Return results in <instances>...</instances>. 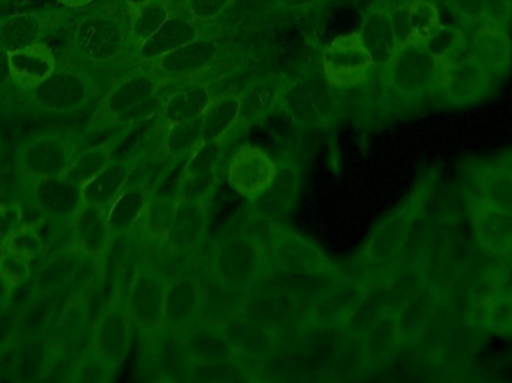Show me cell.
Here are the masks:
<instances>
[{
  "label": "cell",
  "mask_w": 512,
  "mask_h": 383,
  "mask_svg": "<svg viewBox=\"0 0 512 383\" xmlns=\"http://www.w3.org/2000/svg\"><path fill=\"white\" fill-rule=\"evenodd\" d=\"M129 44V17L116 5L86 12L71 30L72 53L92 65L116 62Z\"/></svg>",
  "instance_id": "6da1fadb"
},
{
  "label": "cell",
  "mask_w": 512,
  "mask_h": 383,
  "mask_svg": "<svg viewBox=\"0 0 512 383\" xmlns=\"http://www.w3.org/2000/svg\"><path fill=\"white\" fill-rule=\"evenodd\" d=\"M165 78L155 72H132L114 84L101 104L102 114L120 125H138L161 113L159 92Z\"/></svg>",
  "instance_id": "7a4b0ae2"
},
{
  "label": "cell",
  "mask_w": 512,
  "mask_h": 383,
  "mask_svg": "<svg viewBox=\"0 0 512 383\" xmlns=\"http://www.w3.org/2000/svg\"><path fill=\"white\" fill-rule=\"evenodd\" d=\"M385 83L402 98H421L438 92L441 62L423 44L409 42L396 48L384 66Z\"/></svg>",
  "instance_id": "3957f363"
},
{
  "label": "cell",
  "mask_w": 512,
  "mask_h": 383,
  "mask_svg": "<svg viewBox=\"0 0 512 383\" xmlns=\"http://www.w3.org/2000/svg\"><path fill=\"white\" fill-rule=\"evenodd\" d=\"M495 80L492 72L465 50L441 63L438 93L450 107H468L490 95Z\"/></svg>",
  "instance_id": "277c9868"
},
{
  "label": "cell",
  "mask_w": 512,
  "mask_h": 383,
  "mask_svg": "<svg viewBox=\"0 0 512 383\" xmlns=\"http://www.w3.org/2000/svg\"><path fill=\"white\" fill-rule=\"evenodd\" d=\"M321 62L325 80L340 89L360 86L375 68L358 32L337 36L322 51Z\"/></svg>",
  "instance_id": "5b68a950"
},
{
  "label": "cell",
  "mask_w": 512,
  "mask_h": 383,
  "mask_svg": "<svg viewBox=\"0 0 512 383\" xmlns=\"http://www.w3.org/2000/svg\"><path fill=\"white\" fill-rule=\"evenodd\" d=\"M92 95L90 78L77 66L63 65L30 92V101L48 113H75L89 104Z\"/></svg>",
  "instance_id": "8992f818"
},
{
  "label": "cell",
  "mask_w": 512,
  "mask_h": 383,
  "mask_svg": "<svg viewBox=\"0 0 512 383\" xmlns=\"http://www.w3.org/2000/svg\"><path fill=\"white\" fill-rule=\"evenodd\" d=\"M132 340V318L120 298H111L99 313L93 328V352L117 369L128 357Z\"/></svg>",
  "instance_id": "52a82bcc"
},
{
  "label": "cell",
  "mask_w": 512,
  "mask_h": 383,
  "mask_svg": "<svg viewBox=\"0 0 512 383\" xmlns=\"http://www.w3.org/2000/svg\"><path fill=\"white\" fill-rule=\"evenodd\" d=\"M283 108L292 120L304 126H321L334 111L333 92L322 78H304L289 84L282 92Z\"/></svg>",
  "instance_id": "ba28073f"
},
{
  "label": "cell",
  "mask_w": 512,
  "mask_h": 383,
  "mask_svg": "<svg viewBox=\"0 0 512 383\" xmlns=\"http://www.w3.org/2000/svg\"><path fill=\"white\" fill-rule=\"evenodd\" d=\"M165 295L167 283L158 271L149 267L135 271L129 285L126 306L132 321L146 333H153L164 325Z\"/></svg>",
  "instance_id": "9c48e42d"
},
{
  "label": "cell",
  "mask_w": 512,
  "mask_h": 383,
  "mask_svg": "<svg viewBox=\"0 0 512 383\" xmlns=\"http://www.w3.org/2000/svg\"><path fill=\"white\" fill-rule=\"evenodd\" d=\"M74 159L71 144L56 134H39L30 138L18 150V168L32 180L62 176Z\"/></svg>",
  "instance_id": "30bf717a"
},
{
  "label": "cell",
  "mask_w": 512,
  "mask_h": 383,
  "mask_svg": "<svg viewBox=\"0 0 512 383\" xmlns=\"http://www.w3.org/2000/svg\"><path fill=\"white\" fill-rule=\"evenodd\" d=\"M276 176V164L264 150L252 144L240 147L228 165V183L248 199L258 198L268 191Z\"/></svg>",
  "instance_id": "8fae6325"
},
{
  "label": "cell",
  "mask_w": 512,
  "mask_h": 383,
  "mask_svg": "<svg viewBox=\"0 0 512 383\" xmlns=\"http://www.w3.org/2000/svg\"><path fill=\"white\" fill-rule=\"evenodd\" d=\"M471 222L475 240L490 255L512 256V210L474 198Z\"/></svg>",
  "instance_id": "7c38bea8"
},
{
  "label": "cell",
  "mask_w": 512,
  "mask_h": 383,
  "mask_svg": "<svg viewBox=\"0 0 512 383\" xmlns=\"http://www.w3.org/2000/svg\"><path fill=\"white\" fill-rule=\"evenodd\" d=\"M262 252L258 241L234 237L225 241L216 253V273L233 288H245L258 274Z\"/></svg>",
  "instance_id": "4fadbf2b"
},
{
  "label": "cell",
  "mask_w": 512,
  "mask_h": 383,
  "mask_svg": "<svg viewBox=\"0 0 512 383\" xmlns=\"http://www.w3.org/2000/svg\"><path fill=\"white\" fill-rule=\"evenodd\" d=\"M466 48L471 56L483 63L493 77L507 74L512 62V42L510 30L498 24L483 21L469 30Z\"/></svg>",
  "instance_id": "5bb4252c"
},
{
  "label": "cell",
  "mask_w": 512,
  "mask_h": 383,
  "mask_svg": "<svg viewBox=\"0 0 512 383\" xmlns=\"http://www.w3.org/2000/svg\"><path fill=\"white\" fill-rule=\"evenodd\" d=\"M221 54V45L212 36L200 35L153 63L159 72L170 77H198L209 71Z\"/></svg>",
  "instance_id": "9a60e30c"
},
{
  "label": "cell",
  "mask_w": 512,
  "mask_h": 383,
  "mask_svg": "<svg viewBox=\"0 0 512 383\" xmlns=\"http://www.w3.org/2000/svg\"><path fill=\"white\" fill-rule=\"evenodd\" d=\"M63 17L65 14L59 9L8 15L0 20V42L8 53L29 47L47 38L62 23Z\"/></svg>",
  "instance_id": "2e32d148"
},
{
  "label": "cell",
  "mask_w": 512,
  "mask_h": 383,
  "mask_svg": "<svg viewBox=\"0 0 512 383\" xmlns=\"http://www.w3.org/2000/svg\"><path fill=\"white\" fill-rule=\"evenodd\" d=\"M72 246L87 258H99L110 247L113 231L107 210L99 205L83 202L72 216Z\"/></svg>",
  "instance_id": "e0dca14e"
},
{
  "label": "cell",
  "mask_w": 512,
  "mask_h": 383,
  "mask_svg": "<svg viewBox=\"0 0 512 383\" xmlns=\"http://www.w3.org/2000/svg\"><path fill=\"white\" fill-rule=\"evenodd\" d=\"M8 63L12 83L27 92L41 86L59 66L56 54L44 41L9 51Z\"/></svg>",
  "instance_id": "ac0fdd59"
},
{
  "label": "cell",
  "mask_w": 512,
  "mask_h": 383,
  "mask_svg": "<svg viewBox=\"0 0 512 383\" xmlns=\"http://www.w3.org/2000/svg\"><path fill=\"white\" fill-rule=\"evenodd\" d=\"M32 198L42 213L56 219H72L84 202L81 185L62 176L33 180Z\"/></svg>",
  "instance_id": "d6986e66"
},
{
  "label": "cell",
  "mask_w": 512,
  "mask_h": 383,
  "mask_svg": "<svg viewBox=\"0 0 512 383\" xmlns=\"http://www.w3.org/2000/svg\"><path fill=\"white\" fill-rule=\"evenodd\" d=\"M221 153V141H213V143H204L186 159L185 179H183L180 198L207 202V198L215 188L216 168H218Z\"/></svg>",
  "instance_id": "ffe728a7"
},
{
  "label": "cell",
  "mask_w": 512,
  "mask_h": 383,
  "mask_svg": "<svg viewBox=\"0 0 512 383\" xmlns=\"http://www.w3.org/2000/svg\"><path fill=\"white\" fill-rule=\"evenodd\" d=\"M201 35L197 20L186 12L185 14H171V17L162 24L161 29L150 36L143 44L138 45L137 53L143 62L153 65L156 60L165 54L177 50L188 44L192 39Z\"/></svg>",
  "instance_id": "44dd1931"
},
{
  "label": "cell",
  "mask_w": 512,
  "mask_h": 383,
  "mask_svg": "<svg viewBox=\"0 0 512 383\" xmlns=\"http://www.w3.org/2000/svg\"><path fill=\"white\" fill-rule=\"evenodd\" d=\"M180 331H182L189 358L194 363H222L233 358L234 348L228 342L222 328L195 319L192 324Z\"/></svg>",
  "instance_id": "7402d4cb"
},
{
  "label": "cell",
  "mask_w": 512,
  "mask_h": 383,
  "mask_svg": "<svg viewBox=\"0 0 512 383\" xmlns=\"http://www.w3.org/2000/svg\"><path fill=\"white\" fill-rule=\"evenodd\" d=\"M203 301L200 283L195 277L180 276L167 285L164 325L183 330L197 319Z\"/></svg>",
  "instance_id": "603a6c76"
},
{
  "label": "cell",
  "mask_w": 512,
  "mask_h": 383,
  "mask_svg": "<svg viewBox=\"0 0 512 383\" xmlns=\"http://www.w3.org/2000/svg\"><path fill=\"white\" fill-rule=\"evenodd\" d=\"M138 158L140 155L113 159L101 173L96 174L93 179L81 186L84 202L107 208L128 185Z\"/></svg>",
  "instance_id": "cb8c5ba5"
},
{
  "label": "cell",
  "mask_w": 512,
  "mask_h": 383,
  "mask_svg": "<svg viewBox=\"0 0 512 383\" xmlns=\"http://www.w3.org/2000/svg\"><path fill=\"white\" fill-rule=\"evenodd\" d=\"M441 300V286L424 283L397 312L402 339H411L423 333L438 313Z\"/></svg>",
  "instance_id": "d4e9b609"
},
{
  "label": "cell",
  "mask_w": 512,
  "mask_h": 383,
  "mask_svg": "<svg viewBox=\"0 0 512 383\" xmlns=\"http://www.w3.org/2000/svg\"><path fill=\"white\" fill-rule=\"evenodd\" d=\"M212 93L209 86L201 81L192 80L188 84L171 93L164 101L161 110V119L164 125L173 126L186 120L201 116L212 102Z\"/></svg>",
  "instance_id": "484cf974"
},
{
  "label": "cell",
  "mask_w": 512,
  "mask_h": 383,
  "mask_svg": "<svg viewBox=\"0 0 512 383\" xmlns=\"http://www.w3.org/2000/svg\"><path fill=\"white\" fill-rule=\"evenodd\" d=\"M358 33L364 47L372 56L375 66L384 68L397 48L390 9L376 8L370 11L364 18Z\"/></svg>",
  "instance_id": "4316f807"
},
{
  "label": "cell",
  "mask_w": 512,
  "mask_h": 383,
  "mask_svg": "<svg viewBox=\"0 0 512 383\" xmlns=\"http://www.w3.org/2000/svg\"><path fill=\"white\" fill-rule=\"evenodd\" d=\"M150 193L152 191L141 183H128L116 199L105 208L113 234H128L137 225L138 220L143 219Z\"/></svg>",
  "instance_id": "83f0119b"
},
{
  "label": "cell",
  "mask_w": 512,
  "mask_h": 383,
  "mask_svg": "<svg viewBox=\"0 0 512 383\" xmlns=\"http://www.w3.org/2000/svg\"><path fill=\"white\" fill-rule=\"evenodd\" d=\"M471 324H478L493 336H512V292L495 289L468 310Z\"/></svg>",
  "instance_id": "f1b7e54d"
},
{
  "label": "cell",
  "mask_w": 512,
  "mask_h": 383,
  "mask_svg": "<svg viewBox=\"0 0 512 383\" xmlns=\"http://www.w3.org/2000/svg\"><path fill=\"white\" fill-rule=\"evenodd\" d=\"M207 226V202L180 198L176 219L165 241L173 249L194 246L203 237Z\"/></svg>",
  "instance_id": "f546056e"
},
{
  "label": "cell",
  "mask_w": 512,
  "mask_h": 383,
  "mask_svg": "<svg viewBox=\"0 0 512 383\" xmlns=\"http://www.w3.org/2000/svg\"><path fill=\"white\" fill-rule=\"evenodd\" d=\"M242 96L224 95L212 99L203 113V141H221L240 119Z\"/></svg>",
  "instance_id": "4dcf8cb0"
},
{
  "label": "cell",
  "mask_w": 512,
  "mask_h": 383,
  "mask_svg": "<svg viewBox=\"0 0 512 383\" xmlns=\"http://www.w3.org/2000/svg\"><path fill=\"white\" fill-rule=\"evenodd\" d=\"M225 337L234 351L249 355H261L273 348V337L265 325L246 318H236L222 327Z\"/></svg>",
  "instance_id": "1f68e13d"
},
{
  "label": "cell",
  "mask_w": 512,
  "mask_h": 383,
  "mask_svg": "<svg viewBox=\"0 0 512 383\" xmlns=\"http://www.w3.org/2000/svg\"><path fill=\"white\" fill-rule=\"evenodd\" d=\"M171 5L168 0H149L141 5L128 8L129 41L141 45L155 35L162 24L171 17Z\"/></svg>",
  "instance_id": "d6a6232c"
},
{
  "label": "cell",
  "mask_w": 512,
  "mask_h": 383,
  "mask_svg": "<svg viewBox=\"0 0 512 383\" xmlns=\"http://www.w3.org/2000/svg\"><path fill=\"white\" fill-rule=\"evenodd\" d=\"M474 198L512 210V176L495 165H484L474 174Z\"/></svg>",
  "instance_id": "836d02e7"
},
{
  "label": "cell",
  "mask_w": 512,
  "mask_h": 383,
  "mask_svg": "<svg viewBox=\"0 0 512 383\" xmlns=\"http://www.w3.org/2000/svg\"><path fill=\"white\" fill-rule=\"evenodd\" d=\"M156 334L155 360L158 361L159 367L167 373L186 372L191 363L188 351H186L185 342H183L182 331L174 330V328L162 325L158 328Z\"/></svg>",
  "instance_id": "e575fe53"
},
{
  "label": "cell",
  "mask_w": 512,
  "mask_h": 383,
  "mask_svg": "<svg viewBox=\"0 0 512 383\" xmlns=\"http://www.w3.org/2000/svg\"><path fill=\"white\" fill-rule=\"evenodd\" d=\"M203 114L195 119L168 126L161 147L174 159H186L203 146Z\"/></svg>",
  "instance_id": "d590c367"
},
{
  "label": "cell",
  "mask_w": 512,
  "mask_h": 383,
  "mask_svg": "<svg viewBox=\"0 0 512 383\" xmlns=\"http://www.w3.org/2000/svg\"><path fill=\"white\" fill-rule=\"evenodd\" d=\"M114 144L104 143L89 147L74 156L71 164L63 171L62 177L83 186L90 179L101 173L111 161H113Z\"/></svg>",
  "instance_id": "8d00e7d4"
},
{
  "label": "cell",
  "mask_w": 512,
  "mask_h": 383,
  "mask_svg": "<svg viewBox=\"0 0 512 383\" xmlns=\"http://www.w3.org/2000/svg\"><path fill=\"white\" fill-rule=\"evenodd\" d=\"M179 199L165 193L152 191L143 214L144 229L155 240H165L173 228Z\"/></svg>",
  "instance_id": "74e56055"
},
{
  "label": "cell",
  "mask_w": 512,
  "mask_h": 383,
  "mask_svg": "<svg viewBox=\"0 0 512 383\" xmlns=\"http://www.w3.org/2000/svg\"><path fill=\"white\" fill-rule=\"evenodd\" d=\"M402 339L397 313L385 312L366 333V351L370 360H381L396 349Z\"/></svg>",
  "instance_id": "f35d334b"
},
{
  "label": "cell",
  "mask_w": 512,
  "mask_h": 383,
  "mask_svg": "<svg viewBox=\"0 0 512 383\" xmlns=\"http://www.w3.org/2000/svg\"><path fill=\"white\" fill-rule=\"evenodd\" d=\"M465 30L462 27L439 23L423 41L424 48L435 57L438 62H447L465 51Z\"/></svg>",
  "instance_id": "ab89813d"
},
{
  "label": "cell",
  "mask_w": 512,
  "mask_h": 383,
  "mask_svg": "<svg viewBox=\"0 0 512 383\" xmlns=\"http://www.w3.org/2000/svg\"><path fill=\"white\" fill-rule=\"evenodd\" d=\"M363 291L358 286L348 285L336 289L315 307V319L322 324H333L343 316L351 315L363 298Z\"/></svg>",
  "instance_id": "60d3db41"
},
{
  "label": "cell",
  "mask_w": 512,
  "mask_h": 383,
  "mask_svg": "<svg viewBox=\"0 0 512 383\" xmlns=\"http://www.w3.org/2000/svg\"><path fill=\"white\" fill-rule=\"evenodd\" d=\"M282 92V81L277 80V78H270V80L255 84L251 90H248L242 96V111H240L239 122L240 120L254 122L262 114L267 113L273 107L274 102L280 99Z\"/></svg>",
  "instance_id": "b9f144b4"
},
{
  "label": "cell",
  "mask_w": 512,
  "mask_h": 383,
  "mask_svg": "<svg viewBox=\"0 0 512 383\" xmlns=\"http://www.w3.org/2000/svg\"><path fill=\"white\" fill-rule=\"evenodd\" d=\"M277 261L279 265L289 271H310L319 267L318 250L312 249L307 243L298 240V238H283L279 241L276 249Z\"/></svg>",
  "instance_id": "7bdbcfd3"
},
{
  "label": "cell",
  "mask_w": 512,
  "mask_h": 383,
  "mask_svg": "<svg viewBox=\"0 0 512 383\" xmlns=\"http://www.w3.org/2000/svg\"><path fill=\"white\" fill-rule=\"evenodd\" d=\"M294 315V306L283 298H258L245 312L246 318L265 327L288 324Z\"/></svg>",
  "instance_id": "ee69618b"
},
{
  "label": "cell",
  "mask_w": 512,
  "mask_h": 383,
  "mask_svg": "<svg viewBox=\"0 0 512 383\" xmlns=\"http://www.w3.org/2000/svg\"><path fill=\"white\" fill-rule=\"evenodd\" d=\"M411 21L412 42L423 44L426 36L441 23V12L433 0H406Z\"/></svg>",
  "instance_id": "f6af8a7d"
},
{
  "label": "cell",
  "mask_w": 512,
  "mask_h": 383,
  "mask_svg": "<svg viewBox=\"0 0 512 383\" xmlns=\"http://www.w3.org/2000/svg\"><path fill=\"white\" fill-rule=\"evenodd\" d=\"M411 223L412 217L406 213L399 214V216L390 220L387 226L381 229L378 238L373 241V255L376 258H390V256H393L402 247Z\"/></svg>",
  "instance_id": "bcb514c9"
},
{
  "label": "cell",
  "mask_w": 512,
  "mask_h": 383,
  "mask_svg": "<svg viewBox=\"0 0 512 383\" xmlns=\"http://www.w3.org/2000/svg\"><path fill=\"white\" fill-rule=\"evenodd\" d=\"M32 259L26 258L14 250L3 249L0 252V277L5 280L8 288L15 289L23 285L32 273Z\"/></svg>",
  "instance_id": "7dc6e473"
},
{
  "label": "cell",
  "mask_w": 512,
  "mask_h": 383,
  "mask_svg": "<svg viewBox=\"0 0 512 383\" xmlns=\"http://www.w3.org/2000/svg\"><path fill=\"white\" fill-rule=\"evenodd\" d=\"M44 247L45 244L42 241L41 235H39L38 229L30 225V223H21L9 235L3 249L14 250V252L26 256V258L35 259L36 256L41 255Z\"/></svg>",
  "instance_id": "c3c4849f"
},
{
  "label": "cell",
  "mask_w": 512,
  "mask_h": 383,
  "mask_svg": "<svg viewBox=\"0 0 512 383\" xmlns=\"http://www.w3.org/2000/svg\"><path fill=\"white\" fill-rule=\"evenodd\" d=\"M444 3L454 20L468 30L484 21L486 0H444Z\"/></svg>",
  "instance_id": "681fc988"
},
{
  "label": "cell",
  "mask_w": 512,
  "mask_h": 383,
  "mask_svg": "<svg viewBox=\"0 0 512 383\" xmlns=\"http://www.w3.org/2000/svg\"><path fill=\"white\" fill-rule=\"evenodd\" d=\"M23 207L20 202H0V252L9 235L23 223Z\"/></svg>",
  "instance_id": "f907efd6"
},
{
  "label": "cell",
  "mask_w": 512,
  "mask_h": 383,
  "mask_svg": "<svg viewBox=\"0 0 512 383\" xmlns=\"http://www.w3.org/2000/svg\"><path fill=\"white\" fill-rule=\"evenodd\" d=\"M231 0H185V9L197 21L219 17L230 6Z\"/></svg>",
  "instance_id": "816d5d0a"
},
{
  "label": "cell",
  "mask_w": 512,
  "mask_h": 383,
  "mask_svg": "<svg viewBox=\"0 0 512 383\" xmlns=\"http://www.w3.org/2000/svg\"><path fill=\"white\" fill-rule=\"evenodd\" d=\"M484 21L511 29L512 0H486V15Z\"/></svg>",
  "instance_id": "f5cc1de1"
},
{
  "label": "cell",
  "mask_w": 512,
  "mask_h": 383,
  "mask_svg": "<svg viewBox=\"0 0 512 383\" xmlns=\"http://www.w3.org/2000/svg\"><path fill=\"white\" fill-rule=\"evenodd\" d=\"M8 51L0 42V92L12 83L11 74H9Z\"/></svg>",
  "instance_id": "db71d44e"
},
{
  "label": "cell",
  "mask_w": 512,
  "mask_h": 383,
  "mask_svg": "<svg viewBox=\"0 0 512 383\" xmlns=\"http://www.w3.org/2000/svg\"><path fill=\"white\" fill-rule=\"evenodd\" d=\"M286 9H310L322 5L327 0H277Z\"/></svg>",
  "instance_id": "11a10c76"
},
{
  "label": "cell",
  "mask_w": 512,
  "mask_h": 383,
  "mask_svg": "<svg viewBox=\"0 0 512 383\" xmlns=\"http://www.w3.org/2000/svg\"><path fill=\"white\" fill-rule=\"evenodd\" d=\"M490 164L495 165L499 170L505 171V173L512 176V150L507 153H502L501 156H496L490 161Z\"/></svg>",
  "instance_id": "9f6ffc18"
},
{
  "label": "cell",
  "mask_w": 512,
  "mask_h": 383,
  "mask_svg": "<svg viewBox=\"0 0 512 383\" xmlns=\"http://www.w3.org/2000/svg\"><path fill=\"white\" fill-rule=\"evenodd\" d=\"M57 2H59L60 5L65 6V8L81 9L92 5L95 0H57Z\"/></svg>",
  "instance_id": "6f0895ef"
},
{
  "label": "cell",
  "mask_w": 512,
  "mask_h": 383,
  "mask_svg": "<svg viewBox=\"0 0 512 383\" xmlns=\"http://www.w3.org/2000/svg\"><path fill=\"white\" fill-rule=\"evenodd\" d=\"M9 294H11V289L8 288L5 280L0 277V304H3L6 300H8Z\"/></svg>",
  "instance_id": "680465c9"
},
{
  "label": "cell",
  "mask_w": 512,
  "mask_h": 383,
  "mask_svg": "<svg viewBox=\"0 0 512 383\" xmlns=\"http://www.w3.org/2000/svg\"><path fill=\"white\" fill-rule=\"evenodd\" d=\"M149 2V0H123V3H125L128 8H132V6L141 5V3Z\"/></svg>",
  "instance_id": "91938a15"
},
{
  "label": "cell",
  "mask_w": 512,
  "mask_h": 383,
  "mask_svg": "<svg viewBox=\"0 0 512 383\" xmlns=\"http://www.w3.org/2000/svg\"><path fill=\"white\" fill-rule=\"evenodd\" d=\"M433 2H435V0H433Z\"/></svg>",
  "instance_id": "94428289"
}]
</instances>
